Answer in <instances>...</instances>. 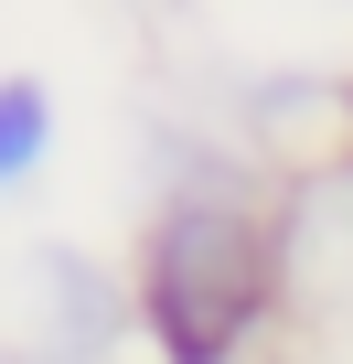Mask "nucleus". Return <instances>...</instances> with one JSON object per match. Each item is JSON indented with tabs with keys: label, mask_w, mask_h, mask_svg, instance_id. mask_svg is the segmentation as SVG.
<instances>
[{
	"label": "nucleus",
	"mask_w": 353,
	"mask_h": 364,
	"mask_svg": "<svg viewBox=\"0 0 353 364\" xmlns=\"http://www.w3.org/2000/svg\"><path fill=\"white\" fill-rule=\"evenodd\" d=\"M43 289H54V332H65V353H97V343L129 321V300H118L86 257H43Z\"/></svg>",
	"instance_id": "2"
},
{
	"label": "nucleus",
	"mask_w": 353,
	"mask_h": 364,
	"mask_svg": "<svg viewBox=\"0 0 353 364\" xmlns=\"http://www.w3.org/2000/svg\"><path fill=\"white\" fill-rule=\"evenodd\" d=\"M43 150H54V97H43L33 75H0V193L33 182Z\"/></svg>",
	"instance_id": "3"
},
{
	"label": "nucleus",
	"mask_w": 353,
	"mask_h": 364,
	"mask_svg": "<svg viewBox=\"0 0 353 364\" xmlns=\"http://www.w3.org/2000/svg\"><path fill=\"white\" fill-rule=\"evenodd\" d=\"M268 300H278V236L257 225V204L171 193L150 215L139 268H129V311L161 364H246V343L268 332Z\"/></svg>",
	"instance_id": "1"
}]
</instances>
